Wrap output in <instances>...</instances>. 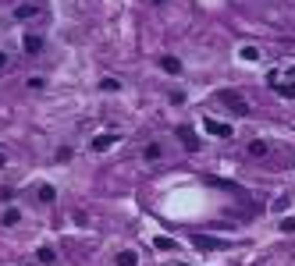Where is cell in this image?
Here are the masks:
<instances>
[{"instance_id": "d6986e66", "label": "cell", "mask_w": 295, "mask_h": 266, "mask_svg": "<svg viewBox=\"0 0 295 266\" xmlns=\"http://www.w3.org/2000/svg\"><path fill=\"white\" fill-rule=\"evenodd\" d=\"M153 245H156L160 252H171V249H174V241H171V238H153Z\"/></svg>"}, {"instance_id": "484cf974", "label": "cell", "mask_w": 295, "mask_h": 266, "mask_svg": "<svg viewBox=\"0 0 295 266\" xmlns=\"http://www.w3.org/2000/svg\"><path fill=\"white\" fill-rule=\"evenodd\" d=\"M153 4H156V7H160V4H164V0H153Z\"/></svg>"}, {"instance_id": "8992f818", "label": "cell", "mask_w": 295, "mask_h": 266, "mask_svg": "<svg viewBox=\"0 0 295 266\" xmlns=\"http://www.w3.org/2000/svg\"><path fill=\"white\" fill-rule=\"evenodd\" d=\"M36 14H39V4H18V7H14V18H18V21H32Z\"/></svg>"}, {"instance_id": "9c48e42d", "label": "cell", "mask_w": 295, "mask_h": 266, "mask_svg": "<svg viewBox=\"0 0 295 266\" xmlns=\"http://www.w3.org/2000/svg\"><path fill=\"white\" fill-rule=\"evenodd\" d=\"M160 67H164L167 75H174V78L185 71V67H181V61H178V57H171V54H167V57H160Z\"/></svg>"}, {"instance_id": "3957f363", "label": "cell", "mask_w": 295, "mask_h": 266, "mask_svg": "<svg viewBox=\"0 0 295 266\" xmlns=\"http://www.w3.org/2000/svg\"><path fill=\"white\" fill-rule=\"evenodd\" d=\"M192 245L203 249V252H217V249H224L228 241H224V238H210V234H192Z\"/></svg>"}, {"instance_id": "9a60e30c", "label": "cell", "mask_w": 295, "mask_h": 266, "mask_svg": "<svg viewBox=\"0 0 295 266\" xmlns=\"http://www.w3.org/2000/svg\"><path fill=\"white\" fill-rule=\"evenodd\" d=\"M39 50H43V36L29 32V36H25V54H39Z\"/></svg>"}, {"instance_id": "7402d4cb", "label": "cell", "mask_w": 295, "mask_h": 266, "mask_svg": "<svg viewBox=\"0 0 295 266\" xmlns=\"http://www.w3.org/2000/svg\"><path fill=\"white\" fill-rule=\"evenodd\" d=\"M57 160H61V163L72 160V146H61V149H57Z\"/></svg>"}, {"instance_id": "2e32d148", "label": "cell", "mask_w": 295, "mask_h": 266, "mask_svg": "<svg viewBox=\"0 0 295 266\" xmlns=\"http://www.w3.org/2000/svg\"><path fill=\"white\" fill-rule=\"evenodd\" d=\"M238 57H242V61H260V50H256V46H242Z\"/></svg>"}, {"instance_id": "6da1fadb", "label": "cell", "mask_w": 295, "mask_h": 266, "mask_svg": "<svg viewBox=\"0 0 295 266\" xmlns=\"http://www.w3.org/2000/svg\"><path fill=\"white\" fill-rule=\"evenodd\" d=\"M217 100H221L231 114H238V117H242V114H249V103H245V100H238V92H235V89H221V92H217Z\"/></svg>"}, {"instance_id": "603a6c76", "label": "cell", "mask_w": 295, "mask_h": 266, "mask_svg": "<svg viewBox=\"0 0 295 266\" xmlns=\"http://www.w3.org/2000/svg\"><path fill=\"white\" fill-rule=\"evenodd\" d=\"M7 64H11V61H7V54L0 50V71H7Z\"/></svg>"}, {"instance_id": "cb8c5ba5", "label": "cell", "mask_w": 295, "mask_h": 266, "mask_svg": "<svg viewBox=\"0 0 295 266\" xmlns=\"http://www.w3.org/2000/svg\"><path fill=\"white\" fill-rule=\"evenodd\" d=\"M4 163H7V156H4V149H0V167H4Z\"/></svg>"}, {"instance_id": "5bb4252c", "label": "cell", "mask_w": 295, "mask_h": 266, "mask_svg": "<svg viewBox=\"0 0 295 266\" xmlns=\"http://www.w3.org/2000/svg\"><path fill=\"white\" fill-rule=\"evenodd\" d=\"M36 199L43 202V206H50V202L57 199V188H54V185H39V188H36Z\"/></svg>"}, {"instance_id": "e0dca14e", "label": "cell", "mask_w": 295, "mask_h": 266, "mask_svg": "<svg viewBox=\"0 0 295 266\" xmlns=\"http://www.w3.org/2000/svg\"><path fill=\"white\" fill-rule=\"evenodd\" d=\"M100 89H103V92H118L121 82H118V78H100Z\"/></svg>"}, {"instance_id": "44dd1931", "label": "cell", "mask_w": 295, "mask_h": 266, "mask_svg": "<svg viewBox=\"0 0 295 266\" xmlns=\"http://www.w3.org/2000/svg\"><path fill=\"white\" fill-rule=\"evenodd\" d=\"M281 231H285V234H295V216H288V220H281Z\"/></svg>"}, {"instance_id": "7a4b0ae2", "label": "cell", "mask_w": 295, "mask_h": 266, "mask_svg": "<svg viewBox=\"0 0 295 266\" xmlns=\"http://www.w3.org/2000/svg\"><path fill=\"white\" fill-rule=\"evenodd\" d=\"M203 128H207V135H214V138H231V125H224V121H217V117H203Z\"/></svg>"}, {"instance_id": "4316f807", "label": "cell", "mask_w": 295, "mask_h": 266, "mask_svg": "<svg viewBox=\"0 0 295 266\" xmlns=\"http://www.w3.org/2000/svg\"><path fill=\"white\" fill-rule=\"evenodd\" d=\"M174 266H189V263H174Z\"/></svg>"}, {"instance_id": "ffe728a7", "label": "cell", "mask_w": 295, "mask_h": 266, "mask_svg": "<svg viewBox=\"0 0 295 266\" xmlns=\"http://www.w3.org/2000/svg\"><path fill=\"white\" fill-rule=\"evenodd\" d=\"M25 85H29V89H32V92H43V89H47V82H43V78H29V82H25Z\"/></svg>"}, {"instance_id": "52a82bcc", "label": "cell", "mask_w": 295, "mask_h": 266, "mask_svg": "<svg viewBox=\"0 0 295 266\" xmlns=\"http://www.w3.org/2000/svg\"><path fill=\"white\" fill-rule=\"evenodd\" d=\"M114 266H139V256H135V249H121V252L114 256Z\"/></svg>"}, {"instance_id": "ac0fdd59", "label": "cell", "mask_w": 295, "mask_h": 266, "mask_svg": "<svg viewBox=\"0 0 295 266\" xmlns=\"http://www.w3.org/2000/svg\"><path fill=\"white\" fill-rule=\"evenodd\" d=\"M167 100H171V107H181V103H185V92L174 89V92H167Z\"/></svg>"}, {"instance_id": "d4e9b609", "label": "cell", "mask_w": 295, "mask_h": 266, "mask_svg": "<svg viewBox=\"0 0 295 266\" xmlns=\"http://www.w3.org/2000/svg\"><path fill=\"white\" fill-rule=\"evenodd\" d=\"M288 75H292V78H295V64H292V67H288Z\"/></svg>"}, {"instance_id": "7c38bea8", "label": "cell", "mask_w": 295, "mask_h": 266, "mask_svg": "<svg viewBox=\"0 0 295 266\" xmlns=\"http://www.w3.org/2000/svg\"><path fill=\"white\" fill-rule=\"evenodd\" d=\"M18 220H21V209H18V206H7V209L0 213V224H4V227H14Z\"/></svg>"}, {"instance_id": "4fadbf2b", "label": "cell", "mask_w": 295, "mask_h": 266, "mask_svg": "<svg viewBox=\"0 0 295 266\" xmlns=\"http://www.w3.org/2000/svg\"><path fill=\"white\" fill-rule=\"evenodd\" d=\"M36 259H39L43 266H54L57 263V252H54L50 245H39V249H36Z\"/></svg>"}, {"instance_id": "ba28073f", "label": "cell", "mask_w": 295, "mask_h": 266, "mask_svg": "<svg viewBox=\"0 0 295 266\" xmlns=\"http://www.w3.org/2000/svg\"><path fill=\"white\" fill-rule=\"evenodd\" d=\"M270 85H274V89H278L285 100H295V85H292V82H281L278 75H270Z\"/></svg>"}, {"instance_id": "5b68a950", "label": "cell", "mask_w": 295, "mask_h": 266, "mask_svg": "<svg viewBox=\"0 0 295 266\" xmlns=\"http://www.w3.org/2000/svg\"><path fill=\"white\" fill-rule=\"evenodd\" d=\"M245 153H249V156H256V160H263V156L270 153V142H267V138H253V142L245 146Z\"/></svg>"}, {"instance_id": "8fae6325", "label": "cell", "mask_w": 295, "mask_h": 266, "mask_svg": "<svg viewBox=\"0 0 295 266\" xmlns=\"http://www.w3.org/2000/svg\"><path fill=\"white\" fill-rule=\"evenodd\" d=\"M96 153H103V149H110V146H118V135H96L93 142H89Z\"/></svg>"}, {"instance_id": "277c9868", "label": "cell", "mask_w": 295, "mask_h": 266, "mask_svg": "<svg viewBox=\"0 0 295 266\" xmlns=\"http://www.w3.org/2000/svg\"><path fill=\"white\" fill-rule=\"evenodd\" d=\"M174 135H178V142H181V146H185L189 153H196V149H199V138H196V132H192V128L178 125V128H174Z\"/></svg>"}, {"instance_id": "30bf717a", "label": "cell", "mask_w": 295, "mask_h": 266, "mask_svg": "<svg viewBox=\"0 0 295 266\" xmlns=\"http://www.w3.org/2000/svg\"><path fill=\"white\" fill-rule=\"evenodd\" d=\"M160 156H164V146H160V142H146V149H143V160H146V163H156Z\"/></svg>"}]
</instances>
